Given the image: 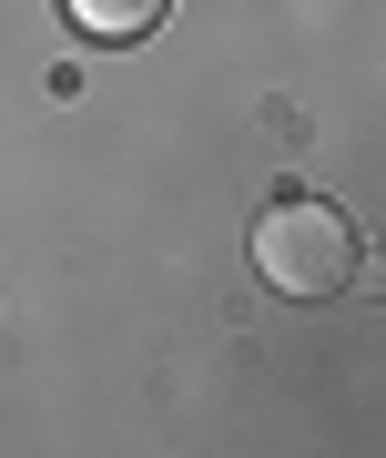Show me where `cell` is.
Masks as SVG:
<instances>
[{
	"mask_svg": "<svg viewBox=\"0 0 386 458\" xmlns=\"http://www.w3.org/2000/svg\"><path fill=\"white\" fill-rule=\"evenodd\" d=\"M62 11H71V31H92V41H143L163 21V0H62Z\"/></svg>",
	"mask_w": 386,
	"mask_h": 458,
	"instance_id": "cell-2",
	"label": "cell"
},
{
	"mask_svg": "<svg viewBox=\"0 0 386 458\" xmlns=\"http://www.w3.org/2000/svg\"><path fill=\"white\" fill-rule=\"evenodd\" d=\"M255 276L274 295H295V306H325V295L356 285V225L336 204H315V194L264 204L255 214Z\"/></svg>",
	"mask_w": 386,
	"mask_h": 458,
	"instance_id": "cell-1",
	"label": "cell"
}]
</instances>
